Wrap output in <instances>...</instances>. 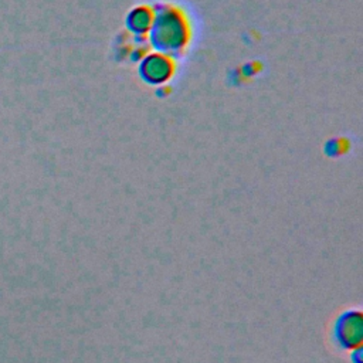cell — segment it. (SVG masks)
<instances>
[{
    "instance_id": "1",
    "label": "cell",
    "mask_w": 363,
    "mask_h": 363,
    "mask_svg": "<svg viewBox=\"0 0 363 363\" xmlns=\"http://www.w3.org/2000/svg\"><path fill=\"white\" fill-rule=\"evenodd\" d=\"M333 336L336 343L346 350L360 347L363 345V313L357 309H350L339 315L335 322Z\"/></svg>"
},
{
    "instance_id": "2",
    "label": "cell",
    "mask_w": 363,
    "mask_h": 363,
    "mask_svg": "<svg viewBox=\"0 0 363 363\" xmlns=\"http://www.w3.org/2000/svg\"><path fill=\"white\" fill-rule=\"evenodd\" d=\"M350 360L352 363H363V347H356L353 350H350Z\"/></svg>"
}]
</instances>
